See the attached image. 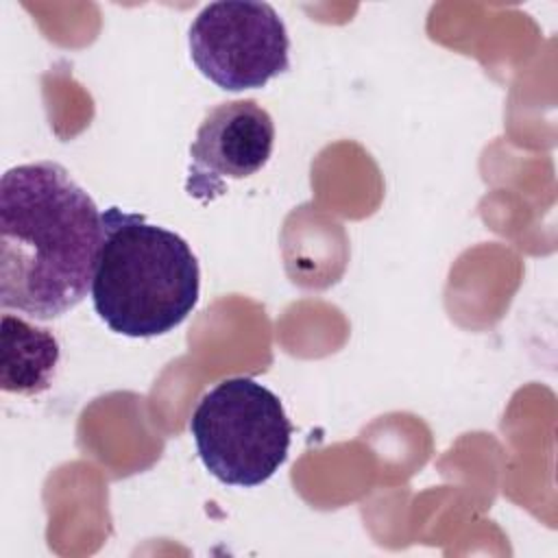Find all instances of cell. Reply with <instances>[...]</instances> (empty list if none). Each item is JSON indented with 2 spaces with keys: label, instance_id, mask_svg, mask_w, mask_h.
<instances>
[{
  "label": "cell",
  "instance_id": "obj_5",
  "mask_svg": "<svg viewBox=\"0 0 558 558\" xmlns=\"http://www.w3.org/2000/svg\"><path fill=\"white\" fill-rule=\"evenodd\" d=\"M272 144L275 122L255 100L214 107L190 146L185 190L203 201L222 194L227 179H244L262 170L272 155Z\"/></svg>",
  "mask_w": 558,
  "mask_h": 558
},
{
  "label": "cell",
  "instance_id": "obj_2",
  "mask_svg": "<svg viewBox=\"0 0 558 558\" xmlns=\"http://www.w3.org/2000/svg\"><path fill=\"white\" fill-rule=\"evenodd\" d=\"M100 320L129 338H155L179 327L196 307L201 270L190 244L142 214H100V246L92 277Z\"/></svg>",
  "mask_w": 558,
  "mask_h": 558
},
{
  "label": "cell",
  "instance_id": "obj_3",
  "mask_svg": "<svg viewBox=\"0 0 558 558\" xmlns=\"http://www.w3.org/2000/svg\"><path fill=\"white\" fill-rule=\"evenodd\" d=\"M190 432L218 482L253 488L286 462L292 423L270 388L251 377H229L201 397Z\"/></svg>",
  "mask_w": 558,
  "mask_h": 558
},
{
  "label": "cell",
  "instance_id": "obj_6",
  "mask_svg": "<svg viewBox=\"0 0 558 558\" xmlns=\"http://www.w3.org/2000/svg\"><path fill=\"white\" fill-rule=\"evenodd\" d=\"M0 336L2 390L15 395H39L48 390L61 355L52 331L4 312Z\"/></svg>",
  "mask_w": 558,
  "mask_h": 558
},
{
  "label": "cell",
  "instance_id": "obj_4",
  "mask_svg": "<svg viewBox=\"0 0 558 558\" xmlns=\"http://www.w3.org/2000/svg\"><path fill=\"white\" fill-rule=\"evenodd\" d=\"M190 57L198 72L227 92L264 87L290 68V37L268 2L207 4L192 22Z\"/></svg>",
  "mask_w": 558,
  "mask_h": 558
},
{
  "label": "cell",
  "instance_id": "obj_1",
  "mask_svg": "<svg viewBox=\"0 0 558 558\" xmlns=\"http://www.w3.org/2000/svg\"><path fill=\"white\" fill-rule=\"evenodd\" d=\"M100 209L54 161L22 163L0 181V305L35 320L74 310L92 290Z\"/></svg>",
  "mask_w": 558,
  "mask_h": 558
}]
</instances>
